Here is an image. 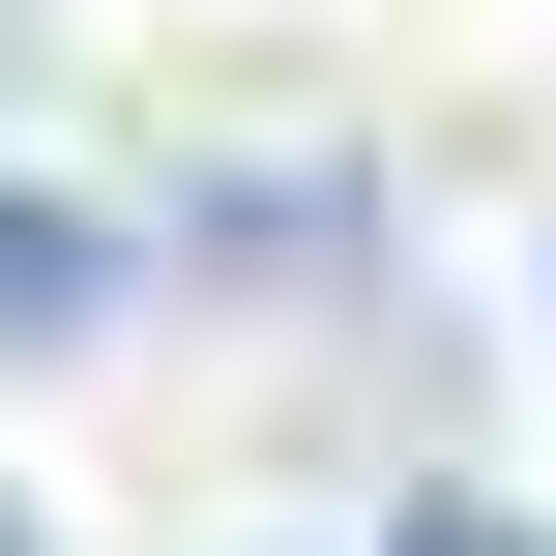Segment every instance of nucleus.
<instances>
[{"instance_id":"nucleus-1","label":"nucleus","mask_w":556,"mask_h":556,"mask_svg":"<svg viewBox=\"0 0 556 556\" xmlns=\"http://www.w3.org/2000/svg\"><path fill=\"white\" fill-rule=\"evenodd\" d=\"M88 293H117V264H88L59 205H0V323H88Z\"/></svg>"},{"instance_id":"nucleus-2","label":"nucleus","mask_w":556,"mask_h":556,"mask_svg":"<svg viewBox=\"0 0 556 556\" xmlns=\"http://www.w3.org/2000/svg\"><path fill=\"white\" fill-rule=\"evenodd\" d=\"M410 556H498V528H410Z\"/></svg>"},{"instance_id":"nucleus-3","label":"nucleus","mask_w":556,"mask_h":556,"mask_svg":"<svg viewBox=\"0 0 556 556\" xmlns=\"http://www.w3.org/2000/svg\"><path fill=\"white\" fill-rule=\"evenodd\" d=\"M0 556H29V528H0Z\"/></svg>"}]
</instances>
